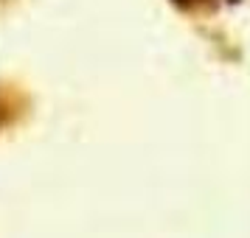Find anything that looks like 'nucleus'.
Masks as SVG:
<instances>
[{
    "instance_id": "obj_1",
    "label": "nucleus",
    "mask_w": 250,
    "mask_h": 238,
    "mask_svg": "<svg viewBox=\"0 0 250 238\" xmlns=\"http://www.w3.org/2000/svg\"><path fill=\"white\" fill-rule=\"evenodd\" d=\"M180 9H194V6H200V3H205V0H174Z\"/></svg>"
}]
</instances>
